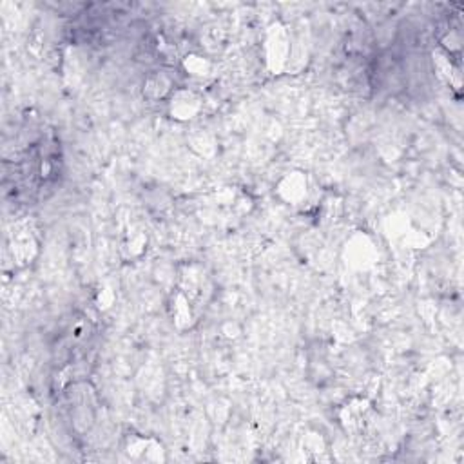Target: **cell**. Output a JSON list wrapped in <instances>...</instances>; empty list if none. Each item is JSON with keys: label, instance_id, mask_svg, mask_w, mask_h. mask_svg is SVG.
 Returning <instances> with one entry per match:
<instances>
[{"label": "cell", "instance_id": "4", "mask_svg": "<svg viewBox=\"0 0 464 464\" xmlns=\"http://www.w3.org/2000/svg\"><path fill=\"white\" fill-rule=\"evenodd\" d=\"M185 67H187V71L193 73V75H205L209 64H207L204 58H199V56H191V58L187 56V60H185Z\"/></svg>", "mask_w": 464, "mask_h": 464}, {"label": "cell", "instance_id": "1", "mask_svg": "<svg viewBox=\"0 0 464 464\" xmlns=\"http://www.w3.org/2000/svg\"><path fill=\"white\" fill-rule=\"evenodd\" d=\"M265 51L267 64L274 71H280L281 67L286 64V58H289V53H291V38H289V35H286V31L283 27H272L269 36H267Z\"/></svg>", "mask_w": 464, "mask_h": 464}, {"label": "cell", "instance_id": "2", "mask_svg": "<svg viewBox=\"0 0 464 464\" xmlns=\"http://www.w3.org/2000/svg\"><path fill=\"white\" fill-rule=\"evenodd\" d=\"M199 109V100L194 97V93L189 91H178L174 95L173 102H171V111L180 120H187L193 118Z\"/></svg>", "mask_w": 464, "mask_h": 464}, {"label": "cell", "instance_id": "3", "mask_svg": "<svg viewBox=\"0 0 464 464\" xmlns=\"http://www.w3.org/2000/svg\"><path fill=\"white\" fill-rule=\"evenodd\" d=\"M285 187H292V191H283L281 196L286 199V202H292L296 204L300 199H303L306 196V180L301 176V174H291L289 178L283 182Z\"/></svg>", "mask_w": 464, "mask_h": 464}]
</instances>
